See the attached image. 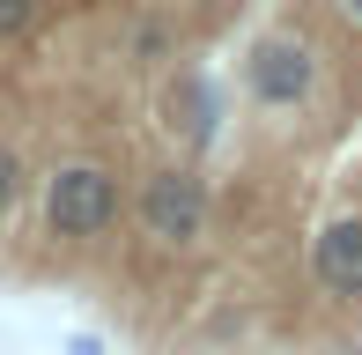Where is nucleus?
Instances as JSON below:
<instances>
[{
  "label": "nucleus",
  "instance_id": "f257e3e1",
  "mask_svg": "<svg viewBox=\"0 0 362 355\" xmlns=\"http://www.w3.org/2000/svg\"><path fill=\"white\" fill-rule=\"evenodd\" d=\"M30 192H37V237L45 245H67V252L111 245L119 222H126V200H134V185L104 156H59V163L37 170Z\"/></svg>",
  "mask_w": 362,
  "mask_h": 355
},
{
  "label": "nucleus",
  "instance_id": "0eeeda50",
  "mask_svg": "<svg viewBox=\"0 0 362 355\" xmlns=\"http://www.w3.org/2000/svg\"><path fill=\"white\" fill-rule=\"evenodd\" d=\"M67 355H104V341H96V333H74V341H67Z\"/></svg>",
  "mask_w": 362,
  "mask_h": 355
},
{
  "label": "nucleus",
  "instance_id": "39448f33",
  "mask_svg": "<svg viewBox=\"0 0 362 355\" xmlns=\"http://www.w3.org/2000/svg\"><path fill=\"white\" fill-rule=\"evenodd\" d=\"M45 8H52V0H0V52H15V45L37 37Z\"/></svg>",
  "mask_w": 362,
  "mask_h": 355
},
{
  "label": "nucleus",
  "instance_id": "7ed1b4c3",
  "mask_svg": "<svg viewBox=\"0 0 362 355\" xmlns=\"http://www.w3.org/2000/svg\"><path fill=\"white\" fill-rule=\"evenodd\" d=\"M237 96L259 119H310L325 96V52L296 23H267L237 52Z\"/></svg>",
  "mask_w": 362,
  "mask_h": 355
},
{
  "label": "nucleus",
  "instance_id": "20e7f679",
  "mask_svg": "<svg viewBox=\"0 0 362 355\" xmlns=\"http://www.w3.org/2000/svg\"><path fill=\"white\" fill-rule=\"evenodd\" d=\"M30 185H37V170L23 163V149H15V141H0V230H8V222L23 215Z\"/></svg>",
  "mask_w": 362,
  "mask_h": 355
},
{
  "label": "nucleus",
  "instance_id": "423d86ee",
  "mask_svg": "<svg viewBox=\"0 0 362 355\" xmlns=\"http://www.w3.org/2000/svg\"><path fill=\"white\" fill-rule=\"evenodd\" d=\"M325 8H333L340 23H348V30H362V0H325Z\"/></svg>",
  "mask_w": 362,
  "mask_h": 355
},
{
  "label": "nucleus",
  "instance_id": "f03ea898",
  "mask_svg": "<svg viewBox=\"0 0 362 355\" xmlns=\"http://www.w3.org/2000/svg\"><path fill=\"white\" fill-rule=\"evenodd\" d=\"M126 222H134L148 260H192V252L207 245V230H215V178H207L200 163L163 156V163H148L134 178Z\"/></svg>",
  "mask_w": 362,
  "mask_h": 355
}]
</instances>
